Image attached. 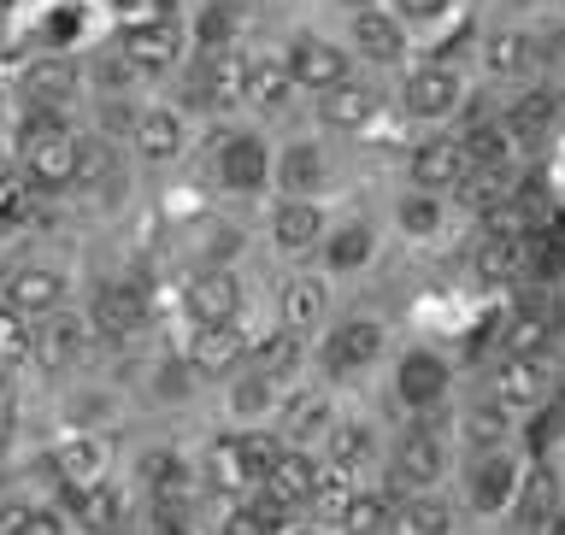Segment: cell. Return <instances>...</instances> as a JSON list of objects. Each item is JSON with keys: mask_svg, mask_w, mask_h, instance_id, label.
<instances>
[{"mask_svg": "<svg viewBox=\"0 0 565 535\" xmlns=\"http://www.w3.org/2000/svg\"><path fill=\"white\" fill-rule=\"evenodd\" d=\"M24 176L35 189L77 183V136L60 130V118H30V130H24Z\"/></svg>", "mask_w": 565, "mask_h": 535, "instance_id": "cell-1", "label": "cell"}, {"mask_svg": "<svg viewBox=\"0 0 565 535\" xmlns=\"http://www.w3.org/2000/svg\"><path fill=\"white\" fill-rule=\"evenodd\" d=\"M312 477H318V466L307 453H277V466L259 477V494H254V506L265 512L271 524H289L295 518V506H307V494H312Z\"/></svg>", "mask_w": 565, "mask_h": 535, "instance_id": "cell-2", "label": "cell"}, {"mask_svg": "<svg viewBox=\"0 0 565 535\" xmlns=\"http://www.w3.org/2000/svg\"><path fill=\"white\" fill-rule=\"evenodd\" d=\"M124 60H130V71H171L177 53H183V35H177L171 18H141V24L124 30Z\"/></svg>", "mask_w": 565, "mask_h": 535, "instance_id": "cell-3", "label": "cell"}, {"mask_svg": "<svg viewBox=\"0 0 565 535\" xmlns=\"http://www.w3.org/2000/svg\"><path fill=\"white\" fill-rule=\"evenodd\" d=\"M282 65H289V77H295L300 88H318V95L348 77L342 47L324 42V35H295V47H289V60H282Z\"/></svg>", "mask_w": 565, "mask_h": 535, "instance_id": "cell-4", "label": "cell"}, {"mask_svg": "<svg viewBox=\"0 0 565 535\" xmlns=\"http://www.w3.org/2000/svg\"><path fill=\"white\" fill-rule=\"evenodd\" d=\"M83 347H88V324L83 318H71V312H42V330L30 335V353L42 360L47 371H65V365H77L83 360Z\"/></svg>", "mask_w": 565, "mask_h": 535, "instance_id": "cell-5", "label": "cell"}, {"mask_svg": "<svg viewBox=\"0 0 565 535\" xmlns=\"http://www.w3.org/2000/svg\"><path fill=\"white\" fill-rule=\"evenodd\" d=\"M459 106V77L448 65H424L406 77V113L413 118H448Z\"/></svg>", "mask_w": 565, "mask_h": 535, "instance_id": "cell-6", "label": "cell"}, {"mask_svg": "<svg viewBox=\"0 0 565 535\" xmlns=\"http://www.w3.org/2000/svg\"><path fill=\"white\" fill-rule=\"evenodd\" d=\"M242 307V282L230 271H201L189 282V318L194 324H230Z\"/></svg>", "mask_w": 565, "mask_h": 535, "instance_id": "cell-7", "label": "cell"}, {"mask_svg": "<svg viewBox=\"0 0 565 535\" xmlns=\"http://www.w3.org/2000/svg\"><path fill=\"white\" fill-rule=\"evenodd\" d=\"M547 395V365L536 360V353H512V360L494 371V400L507 406H536Z\"/></svg>", "mask_w": 565, "mask_h": 535, "instance_id": "cell-8", "label": "cell"}, {"mask_svg": "<svg viewBox=\"0 0 565 535\" xmlns=\"http://www.w3.org/2000/svg\"><path fill=\"white\" fill-rule=\"evenodd\" d=\"M295 95V77H289V65L282 60H247L242 65V100L247 106H259V113H282Z\"/></svg>", "mask_w": 565, "mask_h": 535, "instance_id": "cell-9", "label": "cell"}, {"mask_svg": "<svg viewBox=\"0 0 565 535\" xmlns=\"http://www.w3.org/2000/svg\"><path fill=\"white\" fill-rule=\"evenodd\" d=\"M65 300V277L60 271H42V265H30V271H18L7 282V307L24 312V318H42Z\"/></svg>", "mask_w": 565, "mask_h": 535, "instance_id": "cell-10", "label": "cell"}, {"mask_svg": "<svg viewBox=\"0 0 565 535\" xmlns=\"http://www.w3.org/2000/svg\"><path fill=\"white\" fill-rule=\"evenodd\" d=\"M466 171L471 165L459 153V141H424V148H413V183L418 189H454Z\"/></svg>", "mask_w": 565, "mask_h": 535, "instance_id": "cell-11", "label": "cell"}, {"mask_svg": "<svg viewBox=\"0 0 565 535\" xmlns=\"http://www.w3.org/2000/svg\"><path fill=\"white\" fill-rule=\"evenodd\" d=\"M395 388H401V400H406V406H436V400H441V388H448V365H441L436 353H406Z\"/></svg>", "mask_w": 565, "mask_h": 535, "instance_id": "cell-12", "label": "cell"}, {"mask_svg": "<svg viewBox=\"0 0 565 535\" xmlns=\"http://www.w3.org/2000/svg\"><path fill=\"white\" fill-rule=\"evenodd\" d=\"M141 324H148V307H141L136 289H100V295H95V330H100V335L124 342V335H136Z\"/></svg>", "mask_w": 565, "mask_h": 535, "instance_id": "cell-13", "label": "cell"}, {"mask_svg": "<svg viewBox=\"0 0 565 535\" xmlns=\"http://www.w3.org/2000/svg\"><path fill=\"white\" fill-rule=\"evenodd\" d=\"M71 506H77V524L88 535H113L124 524V494L106 489L100 477H95V483H83V489H71Z\"/></svg>", "mask_w": 565, "mask_h": 535, "instance_id": "cell-14", "label": "cell"}, {"mask_svg": "<svg viewBox=\"0 0 565 535\" xmlns=\"http://www.w3.org/2000/svg\"><path fill=\"white\" fill-rule=\"evenodd\" d=\"M189 95L201 106H212V113H236L242 106V60H206Z\"/></svg>", "mask_w": 565, "mask_h": 535, "instance_id": "cell-15", "label": "cell"}, {"mask_svg": "<svg viewBox=\"0 0 565 535\" xmlns=\"http://www.w3.org/2000/svg\"><path fill=\"white\" fill-rule=\"evenodd\" d=\"M377 118V95H371L365 83L342 77L335 88H324V124L330 130H360V124Z\"/></svg>", "mask_w": 565, "mask_h": 535, "instance_id": "cell-16", "label": "cell"}, {"mask_svg": "<svg viewBox=\"0 0 565 535\" xmlns=\"http://www.w3.org/2000/svg\"><path fill=\"white\" fill-rule=\"evenodd\" d=\"M242 360V335L230 324H194V342H189V365L206 371V377H218Z\"/></svg>", "mask_w": 565, "mask_h": 535, "instance_id": "cell-17", "label": "cell"}, {"mask_svg": "<svg viewBox=\"0 0 565 535\" xmlns=\"http://www.w3.org/2000/svg\"><path fill=\"white\" fill-rule=\"evenodd\" d=\"M353 42H360L365 60H383V65L406 53V35H401V24H395L388 12H377V7L353 12Z\"/></svg>", "mask_w": 565, "mask_h": 535, "instance_id": "cell-18", "label": "cell"}, {"mask_svg": "<svg viewBox=\"0 0 565 535\" xmlns=\"http://www.w3.org/2000/svg\"><path fill=\"white\" fill-rule=\"evenodd\" d=\"M318 229H324V218H318V206L307 201V194H289V206L271 218V236L282 254H307V247L318 242Z\"/></svg>", "mask_w": 565, "mask_h": 535, "instance_id": "cell-19", "label": "cell"}, {"mask_svg": "<svg viewBox=\"0 0 565 535\" xmlns=\"http://www.w3.org/2000/svg\"><path fill=\"white\" fill-rule=\"evenodd\" d=\"M512 489H519V466H512L507 453H489L483 466L471 471V506L477 512H501L512 501Z\"/></svg>", "mask_w": 565, "mask_h": 535, "instance_id": "cell-20", "label": "cell"}, {"mask_svg": "<svg viewBox=\"0 0 565 535\" xmlns=\"http://www.w3.org/2000/svg\"><path fill=\"white\" fill-rule=\"evenodd\" d=\"M395 477L406 489H430L436 477H441V448H436V436H424V430H413L395 448Z\"/></svg>", "mask_w": 565, "mask_h": 535, "instance_id": "cell-21", "label": "cell"}, {"mask_svg": "<svg viewBox=\"0 0 565 535\" xmlns=\"http://www.w3.org/2000/svg\"><path fill=\"white\" fill-rule=\"evenodd\" d=\"M218 176L230 189H259L265 183V141L254 136H230L218 153Z\"/></svg>", "mask_w": 565, "mask_h": 535, "instance_id": "cell-22", "label": "cell"}, {"mask_svg": "<svg viewBox=\"0 0 565 535\" xmlns=\"http://www.w3.org/2000/svg\"><path fill=\"white\" fill-rule=\"evenodd\" d=\"M383 353V330L371 324V318H360V324H342L330 342V371H360Z\"/></svg>", "mask_w": 565, "mask_h": 535, "instance_id": "cell-23", "label": "cell"}, {"mask_svg": "<svg viewBox=\"0 0 565 535\" xmlns=\"http://www.w3.org/2000/svg\"><path fill=\"white\" fill-rule=\"evenodd\" d=\"M130 136H136V153H148V159H177L183 153V124H177V113H141L130 118Z\"/></svg>", "mask_w": 565, "mask_h": 535, "instance_id": "cell-24", "label": "cell"}, {"mask_svg": "<svg viewBox=\"0 0 565 535\" xmlns=\"http://www.w3.org/2000/svg\"><path fill=\"white\" fill-rule=\"evenodd\" d=\"M53 471H60V483H71V489L95 483V477L106 471L100 441H88V436H71V441H60V448H53Z\"/></svg>", "mask_w": 565, "mask_h": 535, "instance_id": "cell-25", "label": "cell"}, {"mask_svg": "<svg viewBox=\"0 0 565 535\" xmlns=\"http://www.w3.org/2000/svg\"><path fill=\"white\" fill-rule=\"evenodd\" d=\"M459 153H466V165H507V153H512V124H501V118L471 124L466 141H459Z\"/></svg>", "mask_w": 565, "mask_h": 535, "instance_id": "cell-26", "label": "cell"}, {"mask_svg": "<svg viewBox=\"0 0 565 535\" xmlns=\"http://www.w3.org/2000/svg\"><path fill=\"white\" fill-rule=\"evenodd\" d=\"M277 176H282V189H289V194H312V189H324L330 165H324V153H318L312 141H295V148L282 153Z\"/></svg>", "mask_w": 565, "mask_h": 535, "instance_id": "cell-27", "label": "cell"}, {"mask_svg": "<svg viewBox=\"0 0 565 535\" xmlns=\"http://www.w3.org/2000/svg\"><path fill=\"white\" fill-rule=\"evenodd\" d=\"M483 60H489L494 77H524V71L536 65V42H530L524 30H501V35H489Z\"/></svg>", "mask_w": 565, "mask_h": 535, "instance_id": "cell-28", "label": "cell"}, {"mask_svg": "<svg viewBox=\"0 0 565 535\" xmlns=\"http://www.w3.org/2000/svg\"><path fill=\"white\" fill-rule=\"evenodd\" d=\"M318 318H324V282H318V277L282 282V324H289V330H312Z\"/></svg>", "mask_w": 565, "mask_h": 535, "instance_id": "cell-29", "label": "cell"}, {"mask_svg": "<svg viewBox=\"0 0 565 535\" xmlns=\"http://www.w3.org/2000/svg\"><path fill=\"white\" fill-rule=\"evenodd\" d=\"M477 271H483L489 282L524 277V236H483V247H477Z\"/></svg>", "mask_w": 565, "mask_h": 535, "instance_id": "cell-30", "label": "cell"}, {"mask_svg": "<svg viewBox=\"0 0 565 535\" xmlns=\"http://www.w3.org/2000/svg\"><path fill=\"white\" fill-rule=\"evenodd\" d=\"M353 494H360V489H353V466H330V471H318V477H312L307 506H318V518H330V524H335Z\"/></svg>", "mask_w": 565, "mask_h": 535, "instance_id": "cell-31", "label": "cell"}, {"mask_svg": "<svg viewBox=\"0 0 565 535\" xmlns=\"http://www.w3.org/2000/svg\"><path fill=\"white\" fill-rule=\"evenodd\" d=\"M300 330H271V335H259L254 342V371L259 377H282V371H295V360H300V342H295Z\"/></svg>", "mask_w": 565, "mask_h": 535, "instance_id": "cell-32", "label": "cell"}, {"mask_svg": "<svg viewBox=\"0 0 565 535\" xmlns=\"http://www.w3.org/2000/svg\"><path fill=\"white\" fill-rule=\"evenodd\" d=\"M71 88H77V71H71L65 60H42L30 71V100L35 106H65Z\"/></svg>", "mask_w": 565, "mask_h": 535, "instance_id": "cell-33", "label": "cell"}, {"mask_svg": "<svg viewBox=\"0 0 565 535\" xmlns=\"http://www.w3.org/2000/svg\"><path fill=\"white\" fill-rule=\"evenodd\" d=\"M206 483L218 489V494H236V489H247V471H242L236 436H224V441H212V448H206Z\"/></svg>", "mask_w": 565, "mask_h": 535, "instance_id": "cell-34", "label": "cell"}, {"mask_svg": "<svg viewBox=\"0 0 565 535\" xmlns=\"http://www.w3.org/2000/svg\"><path fill=\"white\" fill-rule=\"evenodd\" d=\"M335 524H342L348 535H383V524H388V501H383V494H353Z\"/></svg>", "mask_w": 565, "mask_h": 535, "instance_id": "cell-35", "label": "cell"}, {"mask_svg": "<svg viewBox=\"0 0 565 535\" xmlns=\"http://www.w3.org/2000/svg\"><path fill=\"white\" fill-rule=\"evenodd\" d=\"M512 494H519L524 524H530V518H542L547 506H559V483H554V471H547V466H536V471H530V477H524V483L512 489Z\"/></svg>", "mask_w": 565, "mask_h": 535, "instance_id": "cell-36", "label": "cell"}, {"mask_svg": "<svg viewBox=\"0 0 565 535\" xmlns=\"http://www.w3.org/2000/svg\"><path fill=\"white\" fill-rule=\"evenodd\" d=\"M35 212V183L24 171H0V224H24Z\"/></svg>", "mask_w": 565, "mask_h": 535, "instance_id": "cell-37", "label": "cell"}, {"mask_svg": "<svg viewBox=\"0 0 565 535\" xmlns=\"http://www.w3.org/2000/svg\"><path fill=\"white\" fill-rule=\"evenodd\" d=\"M324 259L335 265V271H353V265H365V259H371V229H365V224L335 229L330 247H324Z\"/></svg>", "mask_w": 565, "mask_h": 535, "instance_id": "cell-38", "label": "cell"}, {"mask_svg": "<svg viewBox=\"0 0 565 535\" xmlns=\"http://www.w3.org/2000/svg\"><path fill=\"white\" fill-rule=\"evenodd\" d=\"M330 424V406H324V395H300V400H289V413H282V436H318Z\"/></svg>", "mask_w": 565, "mask_h": 535, "instance_id": "cell-39", "label": "cell"}, {"mask_svg": "<svg viewBox=\"0 0 565 535\" xmlns=\"http://www.w3.org/2000/svg\"><path fill=\"white\" fill-rule=\"evenodd\" d=\"M466 430H471V448H501V441H507V406H501V400L471 406Z\"/></svg>", "mask_w": 565, "mask_h": 535, "instance_id": "cell-40", "label": "cell"}, {"mask_svg": "<svg viewBox=\"0 0 565 535\" xmlns=\"http://www.w3.org/2000/svg\"><path fill=\"white\" fill-rule=\"evenodd\" d=\"M330 448H335V466H353V471H360L365 459L377 453V441H371L365 424H342V430L330 436Z\"/></svg>", "mask_w": 565, "mask_h": 535, "instance_id": "cell-41", "label": "cell"}, {"mask_svg": "<svg viewBox=\"0 0 565 535\" xmlns=\"http://www.w3.org/2000/svg\"><path fill=\"white\" fill-rule=\"evenodd\" d=\"M512 136H542L547 124H554V95H524L519 106H512Z\"/></svg>", "mask_w": 565, "mask_h": 535, "instance_id": "cell-42", "label": "cell"}, {"mask_svg": "<svg viewBox=\"0 0 565 535\" xmlns=\"http://www.w3.org/2000/svg\"><path fill=\"white\" fill-rule=\"evenodd\" d=\"M466 183V201L483 212L494 201H507V165H477V176H459Z\"/></svg>", "mask_w": 565, "mask_h": 535, "instance_id": "cell-43", "label": "cell"}, {"mask_svg": "<svg viewBox=\"0 0 565 535\" xmlns=\"http://www.w3.org/2000/svg\"><path fill=\"white\" fill-rule=\"evenodd\" d=\"M530 212L519 206V201H494V206H483V236H530Z\"/></svg>", "mask_w": 565, "mask_h": 535, "instance_id": "cell-44", "label": "cell"}, {"mask_svg": "<svg viewBox=\"0 0 565 535\" xmlns=\"http://www.w3.org/2000/svg\"><path fill=\"white\" fill-rule=\"evenodd\" d=\"M18 360H30V330H24V312L0 307V371L18 365Z\"/></svg>", "mask_w": 565, "mask_h": 535, "instance_id": "cell-45", "label": "cell"}, {"mask_svg": "<svg viewBox=\"0 0 565 535\" xmlns=\"http://www.w3.org/2000/svg\"><path fill=\"white\" fill-rule=\"evenodd\" d=\"M547 330H554V318H547V312H524V318H512L507 347H512V353H542Z\"/></svg>", "mask_w": 565, "mask_h": 535, "instance_id": "cell-46", "label": "cell"}, {"mask_svg": "<svg viewBox=\"0 0 565 535\" xmlns=\"http://www.w3.org/2000/svg\"><path fill=\"white\" fill-rule=\"evenodd\" d=\"M236 453H242V471H247V483H259V477L277 466V453H282V448H277L271 436H236Z\"/></svg>", "mask_w": 565, "mask_h": 535, "instance_id": "cell-47", "label": "cell"}, {"mask_svg": "<svg viewBox=\"0 0 565 535\" xmlns=\"http://www.w3.org/2000/svg\"><path fill=\"white\" fill-rule=\"evenodd\" d=\"M401 535H448V506L441 501H413L401 512Z\"/></svg>", "mask_w": 565, "mask_h": 535, "instance_id": "cell-48", "label": "cell"}, {"mask_svg": "<svg viewBox=\"0 0 565 535\" xmlns=\"http://www.w3.org/2000/svg\"><path fill=\"white\" fill-rule=\"evenodd\" d=\"M230 406H236L242 418H247V413H265V406H271V377H259V371H254L247 383L230 388Z\"/></svg>", "mask_w": 565, "mask_h": 535, "instance_id": "cell-49", "label": "cell"}, {"mask_svg": "<svg viewBox=\"0 0 565 535\" xmlns=\"http://www.w3.org/2000/svg\"><path fill=\"white\" fill-rule=\"evenodd\" d=\"M271 529H277V524L265 518V512H259L254 501H247V506H236V512L224 518V535H271Z\"/></svg>", "mask_w": 565, "mask_h": 535, "instance_id": "cell-50", "label": "cell"}, {"mask_svg": "<svg viewBox=\"0 0 565 535\" xmlns=\"http://www.w3.org/2000/svg\"><path fill=\"white\" fill-rule=\"evenodd\" d=\"M401 224L413 229V236H430V229L441 224V206H436V201H424V194H418V201H406V206H401Z\"/></svg>", "mask_w": 565, "mask_h": 535, "instance_id": "cell-51", "label": "cell"}, {"mask_svg": "<svg viewBox=\"0 0 565 535\" xmlns=\"http://www.w3.org/2000/svg\"><path fill=\"white\" fill-rule=\"evenodd\" d=\"M448 7H454V0H395V12L413 18V24H430V18H441Z\"/></svg>", "mask_w": 565, "mask_h": 535, "instance_id": "cell-52", "label": "cell"}, {"mask_svg": "<svg viewBox=\"0 0 565 535\" xmlns=\"http://www.w3.org/2000/svg\"><path fill=\"white\" fill-rule=\"evenodd\" d=\"M18 535H65V529H60V518H53V512L30 506V518H24V529H18Z\"/></svg>", "mask_w": 565, "mask_h": 535, "instance_id": "cell-53", "label": "cell"}, {"mask_svg": "<svg viewBox=\"0 0 565 535\" xmlns=\"http://www.w3.org/2000/svg\"><path fill=\"white\" fill-rule=\"evenodd\" d=\"M24 518H30V506L24 501H7V506H0V535H18V529H24Z\"/></svg>", "mask_w": 565, "mask_h": 535, "instance_id": "cell-54", "label": "cell"}, {"mask_svg": "<svg viewBox=\"0 0 565 535\" xmlns=\"http://www.w3.org/2000/svg\"><path fill=\"white\" fill-rule=\"evenodd\" d=\"M530 529H536V535H565V512H559V506H547L542 518H530Z\"/></svg>", "mask_w": 565, "mask_h": 535, "instance_id": "cell-55", "label": "cell"}, {"mask_svg": "<svg viewBox=\"0 0 565 535\" xmlns=\"http://www.w3.org/2000/svg\"><path fill=\"white\" fill-rule=\"evenodd\" d=\"M201 35H206V42H224V35H230V18H224V12L201 18Z\"/></svg>", "mask_w": 565, "mask_h": 535, "instance_id": "cell-56", "label": "cell"}, {"mask_svg": "<svg viewBox=\"0 0 565 535\" xmlns=\"http://www.w3.org/2000/svg\"><path fill=\"white\" fill-rule=\"evenodd\" d=\"M153 535H189V529H183V524L171 518V524H153Z\"/></svg>", "mask_w": 565, "mask_h": 535, "instance_id": "cell-57", "label": "cell"}, {"mask_svg": "<svg viewBox=\"0 0 565 535\" xmlns=\"http://www.w3.org/2000/svg\"><path fill=\"white\" fill-rule=\"evenodd\" d=\"M271 535H312V529H295V518H289V524H277Z\"/></svg>", "mask_w": 565, "mask_h": 535, "instance_id": "cell-58", "label": "cell"}, {"mask_svg": "<svg viewBox=\"0 0 565 535\" xmlns=\"http://www.w3.org/2000/svg\"><path fill=\"white\" fill-rule=\"evenodd\" d=\"M0 406H7V371H0Z\"/></svg>", "mask_w": 565, "mask_h": 535, "instance_id": "cell-59", "label": "cell"}]
</instances>
